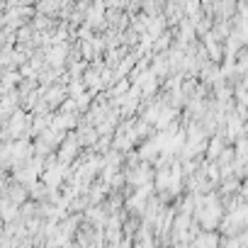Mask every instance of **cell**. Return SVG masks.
<instances>
[{
	"mask_svg": "<svg viewBox=\"0 0 248 248\" xmlns=\"http://www.w3.org/2000/svg\"><path fill=\"white\" fill-rule=\"evenodd\" d=\"M224 149H226V146H224V139H221V137H214V139L207 144V158H209V161H217Z\"/></svg>",
	"mask_w": 248,
	"mask_h": 248,
	"instance_id": "obj_1",
	"label": "cell"
}]
</instances>
